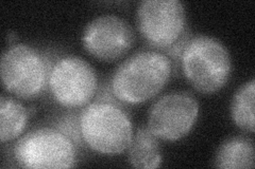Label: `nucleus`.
Returning <instances> with one entry per match:
<instances>
[{"mask_svg":"<svg viewBox=\"0 0 255 169\" xmlns=\"http://www.w3.org/2000/svg\"><path fill=\"white\" fill-rule=\"evenodd\" d=\"M172 65L162 52L146 50L129 56L114 71L111 90L127 105H139L161 92L171 76Z\"/></svg>","mask_w":255,"mask_h":169,"instance_id":"obj_1","label":"nucleus"},{"mask_svg":"<svg viewBox=\"0 0 255 169\" xmlns=\"http://www.w3.org/2000/svg\"><path fill=\"white\" fill-rule=\"evenodd\" d=\"M82 141L100 155L117 156L129 148L133 139V125L129 114L112 101L90 103L78 120Z\"/></svg>","mask_w":255,"mask_h":169,"instance_id":"obj_2","label":"nucleus"},{"mask_svg":"<svg viewBox=\"0 0 255 169\" xmlns=\"http://www.w3.org/2000/svg\"><path fill=\"white\" fill-rule=\"evenodd\" d=\"M183 75L195 89L212 94L226 86L232 73L231 55L220 40L198 35L187 40L181 51Z\"/></svg>","mask_w":255,"mask_h":169,"instance_id":"obj_3","label":"nucleus"},{"mask_svg":"<svg viewBox=\"0 0 255 169\" xmlns=\"http://www.w3.org/2000/svg\"><path fill=\"white\" fill-rule=\"evenodd\" d=\"M50 67L36 48L16 44L3 52L0 73L3 88L17 98L35 99L48 87Z\"/></svg>","mask_w":255,"mask_h":169,"instance_id":"obj_4","label":"nucleus"},{"mask_svg":"<svg viewBox=\"0 0 255 169\" xmlns=\"http://www.w3.org/2000/svg\"><path fill=\"white\" fill-rule=\"evenodd\" d=\"M13 156L22 168H70L77 159L74 141L52 127H39L15 143Z\"/></svg>","mask_w":255,"mask_h":169,"instance_id":"obj_5","label":"nucleus"},{"mask_svg":"<svg viewBox=\"0 0 255 169\" xmlns=\"http://www.w3.org/2000/svg\"><path fill=\"white\" fill-rule=\"evenodd\" d=\"M48 88L53 100L68 109L85 107L98 91L96 70L75 55L62 56L50 68Z\"/></svg>","mask_w":255,"mask_h":169,"instance_id":"obj_6","label":"nucleus"},{"mask_svg":"<svg viewBox=\"0 0 255 169\" xmlns=\"http://www.w3.org/2000/svg\"><path fill=\"white\" fill-rule=\"evenodd\" d=\"M136 23L149 45L170 49L185 31L184 4L179 0H145L137 7Z\"/></svg>","mask_w":255,"mask_h":169,"instance_id":"obj_7","label":"nucleus"},{"mask_svg":"<svg viewBox=\"0 0 255 169\" xmlns=\"http://www.w3.org/2000/svg\"><path fill=\"white\" fill-rule=\"evenodd\" d=\"M199 114V103L188 92H171L150 108L148 128L158 140L178 141L193 129Z\"/></svg>","mask_w":255,"mask_h":169,"instance_id":"obj_8","label":"nucleus"},{"mask_svg":"<svg viewBox=\"0 0 255 169\" xmlns=\"http://www.w3.org/2000/svg\"><path fill=\"white\" fill-rule=\"evenodd\" d=\"M135 42L132 27L114 14L91 20L83 30L82 45L87 53L102 61H115L131 50Z\"/></svg>","mask_w":255,"mask_h":169,"instance_id":"obj_9","label":"nucleus"},{"mask_svg":"<svg viewBox=\"0 0 255 169\" xmlns=\"http://www.w3.org/2000/svg\"><path fill=\"white\" fill-rule=\"evenodd\" d=\"M128 149L129 162L135 168L153 169L161 165L162 151L158 139L148 127L138 128Z\"/></svg>","mask_w":255,"mask_h":169,"instance_id":"obj_10","label":"nucleus"},{"mask_svg":"<svg viewBox=\"0 0 255 169\" xmlns=\"http://www.w3.org/2000/svg\"><path fill=\"white\" fill-rule=\"evenodd\" d=\"M215 165L226 169L254 168L253 141L243 135L226 140L217 150Z\"/></svg>","mask_w":255,"mask_h":169,"instance_id":"obj_11","label":"nucleus"},{"mask_svg":"<svg viewBox=\"0 0 255 169\" xmlns=\"http://www.w3.org/2000/svg\"><path fill=\"white\" fill-rule=\"evenodd\" d=\"M30 113L28 109L9 96L0 100V141L2 144L17 139L26 129Z\"/></svg>","mask_w":255,"mask_h":169,"instance_id":"obj_12","label":"nucleus"},{"mask_svg":"<svg viewBox=\"0 0 255 169\" xmlns=\"http://www.w3.org/2000/svg\"><path fill=\"white\" fill-rule=\"evenodd\" d=\"M254 95H255V82L244 84L236 91L232 105H231V114L235 125L247 132H254Z\"/></svg>","mask_w":255,"mask_h":169,"instance_id":"obj_13","label":"nucleus"}]
</instances>
